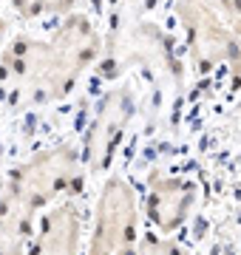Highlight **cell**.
I'll use <instances>...</instances> for the list:
<instances>
[{
	"mask_svg": "<svg viewBox=\"0 0 241 255\" xmlns=\"http://www.w3.org/2000/svg\"><path fill=\"white\" fill-rule=\"evenodd\" d=\"M100 51V40L88 20L74 17L48 43L17 40L3 57L6 94L14 100H51L63 97L83 68Z\"/></svg>",
	"mask_w": 241,
	"mask_h": 255,
	"instance_id": "obj_1",
	"label": "cell"
},
{
	"mask_svg": "<svg viewBox=\"0 0 241 255\" xmlns=\"http://www.w3.org/2000/svg\"><path fill=\"white\" fill-rule=\"evenodd\" d=\"M77 176L71 150L57 147L14 170L9 190L0 201V250H17L31 233V219L46 201L68 187Z\"/></svg>",
	"mask_w": 241,
	"mask_h": 255,
	"instance_id": "obj_2",
	"label": "cell"
},
{
	"mask_svg": "<svg viewBox=\"0 0 241 255\" xmlns=\"http://www.w3.org/2000/svg\"><path fill=\"white\" fill-rule=\"evenodd\" d=\"M136 210H133V193L122 182H111L105 187V196L100 201V224L94 236V253L105 250H128L136 236Z\"/></svg>",
	"mask_w": 241,
	"mask_h": 255,
	"instance_id": "obj_3",
	"label": "cell"
},
{
	"mask_svg": "<svg viewBox=\"0 0 241 255\" xmlns=\"http://www.w3.org/2000/svg\"><path fill=\"white\" fill-rule=\"evenodd\" d=\"M77 216L71 204L57 207L54 213H48L43 221V233H40L37 247L40 250H74L77 247Z\"/></svg>",
	"mask_w": 241,
	"mask_h": 255,
	"instance_id": "obj_4",
	"label": "cell"
},
{
	"mask_svg": "<svg viewBox=\"0 0 241 255\" xmlns=\"http://www.w3.org/2000/svg\"><path fill=\"white\" fill-rule=\"evenodd\" d=\"M74 0H14L17 11H23L26 17L31 14H43V11H60V9H68Z\"/></svg>",
	"mask_w": 241,
	"mask_h": 255,
	"instance_id": "obj_5",
	"label": "cell"
},
{
	"mask_svg": "<svg viewBox=\"0 0 241 255\" xmlns=\"http://www.w3.org/2000/svg\"><path fill=\"white\" fill-rule=\"evenodd\" d=\"M0 31H3V23H0Z\"/></svg>",
	"mask_w": 241,
	"mask_h": 255,
	"instance_id": "obj_6",
	"label": "cell"
}]
</instances>
